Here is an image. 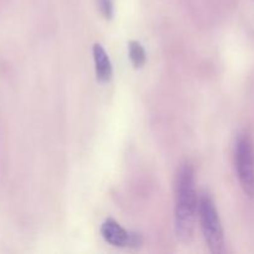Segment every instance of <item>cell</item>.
I'll use <instances>...</instances> for the list:
<instances>
[{"label":"cell","instance_id":"cell-1","mask_svg":"<svg viewBox=\"0 0 254 254\" xmlns=\"http://www.w3.org/2000/svg\"><path fill=\"white\" fill-rule=\"evenodd\" d=\"M197 207L193 168L191 164L184 163L176 176L175 232L176 237L185 245H189L193 238Z\"/></svg>","mask_w":254,"mask_h":254},{"label":"cell","instance_id":"cell-2","mask_svg":"<svg viewBox=\"0 0 254 254\" xmlns=\"http://www.w3.org/2000/svg\"><path fill=\"white\" fill-rule=\"evenodd\" d=\"M198 213H200L201 228L207 247L215 254H220L223 250V228L221 225L220 216L215 207L212 198L203 193L198 201Z\"/></svg>","mask_w":254,"mask_h":254},{"label":"cell","instance_id":"cell-3","mask_svg":"<svg viewBox=\"0 0 254 254\" xmlns=\"http://www.w3.org/2000/svg\"><path fill=\"white\" fill-rule=\"evenodd\" d=\"M235 161L243 191L250 197H254V148L250 136H240L236 144Z\"/></svg>","mask_w":254,"mask_h":254},{"label":"cell","instance_id":"cell-4","mask_svg":"<svg viewBox=\"0 0 254 254\" xmlns=\"http://www.w3.org/2000/svg\"><path fill=\"white\" fill-rule=\"evenodd\" d=\"M103 240L114 247H138L143 242L139 233L127 231L113 218H107L101 227Z\"/></svg>","mask_w":254,"mask_h":254},{"label":"cell","instance_id":"cell-5","mask_svg":"<svg viewBox=\"0 0 254 254\" xmlns=\"http://www.w3.org/2000/svg\"><path fill=\"white\" fill-rule=\"evenodd\" d=\"M93 59H94V66H96V74L97 79L102 83H106L112 78V64L109 60L108 55H107L106 50L103 46L99 44H96L93 46Z\"/></svg>","mask_w":254,"mask_h":254},{"label":"cell","instance_id":"cell-6","mask_svg":"<svg viewBox=\"0 0 254 254\" xmlns=\"http://www.w3.org/2000/svg\"><path fill=\"white\" fill-rule=\"evenodd\" d=\"M129 59H130L131 64L135 68H140L145 64L146 61V55L144 51L143 46L139 44L138 41H130L129 42Z\"/></svg>","mask_w":254,"mask_h":254},{"label":"cell","instance_id":"cell-7","mask_svg":"<svg viewBox=\"0 0 254 254\" xmlns=\"http://www.w3.org/2000/svg\"><path fill=\"white\" fill-rule=\"evenodd\" d=\"M97 2H98V7L101 10L102 15L106 19L111 20L114 15L113 0H97Z\"/></svg>","mask_w":254,"mask_h":254}]
</instances>
